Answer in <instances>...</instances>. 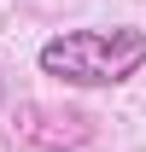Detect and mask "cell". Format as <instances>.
Returning <instances> with one entry per match:
<instances>
[{
    "mask_svg": "<svg viewBox=\"0 0 146 152\" xmlns=\"http://www.w3.org/2000/svg\"><path fill=\"white\" fill-rule=\"evenodd\" d=\"M18 134L29 146H47V152H64V146H82L93 134V117L88 111H70V105H18Z\"/></svg>",
    "mask_w": 146,
    "mask_h": 152,
    "instance_id": "7a4b0ae2",
    "label": "cell"
},
{
    "mask_svg": "<svg viewBox=\"0 0 146 152\" xmlns=\"http://www.w3.org/2000/svg\"><path fill=\"white\" fill-rule=\"evenodd\" d=\"M35 64L64 88H117L146 64V29H58L53 41H41Z\"/></svg>",
    "mask_w": 146,
    "mask_h": 152,
    "instance_id": "6da1fadb",
    "label": "cell"
}]
</instances>
